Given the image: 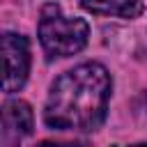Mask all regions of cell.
<instances>
[{
    "mask_svg": "<svg viewBox=\"0 0 147 147\" xmlns=\"http://www.w3.org/2000/svg\"><path fill=\"white\" fill-rule=\"evenodd\" d=\"M113 78L99 62H83L57 76L44 103V122L55 131H96L106 115Z\"/></svg>",
    "mask_w": 147,
    "mask_h": 147,
    "instance_id": "obj_1",
    "label": "cell"
},
{
    "mask_svg": "<svg viewBox=\"0 0 147 147\" xmlns=\"http://www.w3.org/2000/svg\"><path fill=\"white\" fill-rule=\"evenodd\" d=\"M39 44L48 60L69 57L87 46L90 25L85 18L67 16L57 2H46L39 14Z\"/></svg>",
    "mask_w": 147,
    "mask_h": 147,
    "instance_id": "obj_2",
    "label": "cell"
},
{
    "mask_svg": "<svg viewBox=\"0 0 147 147\" xmlns=\"http://www.w3.org/2000/svg\"><path fill=\"white\" fill-rule=\"evenodd\" d=\"M30 74V41L18 32L2 34V90L18 92Z\"/></svg>",
    "mask_w": 147,
    "mask_h": 147,
    "instance_id": "obj_3",
    "label": "cell"
},
{
    "mask_svg": "<svg viewBox=\"0 0 147 147\" xmlns=\"http://www.w3.org/2000/svg\"><path fill=\"white\" fill-rule=\"evenodd\" d=\"M32 131L34 115L30 103L23 99H7L2 103V145L21 147V140L32 136Z\"/></svg>",
    "mask_w": 147,
    "mask_h": 147,
    "instance_id": "obj_4",
    "label": "cell"
},
{
    "mask_svg": "<svg viewBox=\"0 0 147 147\" xmlns=\"http://www.w3.org/2000/svg\"><path fill=\"white\" fill-rule=\"evenodd\" d=\"M80 7L96 16H117V18H138L145 11L142 0H80Z\"/></svg>",
    "mask_w": 147,
    "mask_h": 147,
    "instance_id": "obj_5",
    "label": "cell"
},
{
    "mask_svg": "<svg viewBox=\"0 0 147 147\" xmlns=\"http://www.w3.org/2000/svg\"><path fill=\"white\" fill-rule=\"evenodd\" d=\"M37 147H83L80 142H57V140H44Z\"/></svg>",
    "mask_w": 147,
    "mask_h": 147,
    "instance_id": "obj_6",
    "label": "cell"
},
{
    "mask_svg": "<svg viewBox=\"0 0 147 147\" xmlns=\"http://www.w3.org/2000/svg\"><path fill=\"white\" fill-rule=\"evenodd\" d=\"M117 147V145H115ZM129 147H147V142H136V145H129Z\"/></svg>",
    "mask_w": 147,
    "mask_h": 147,
    "instance_id": "obj_7",
    "label": "cell"
},
{
    "mask_svg": "<svg viewBox=\"0 0 147 147\" xmlns=\"http://www.w3.org/2000/svg\"><path fill=\"white\" fill-rule=\"evenodd\" d=\"M142 101H145V106H147V92H145V94H142Z\"/></svg>",
    "mask_w": 147,
    "mask_h": 147,
    "instance_id": "obj_8",
    "label": "cell"
}]
</instances>
